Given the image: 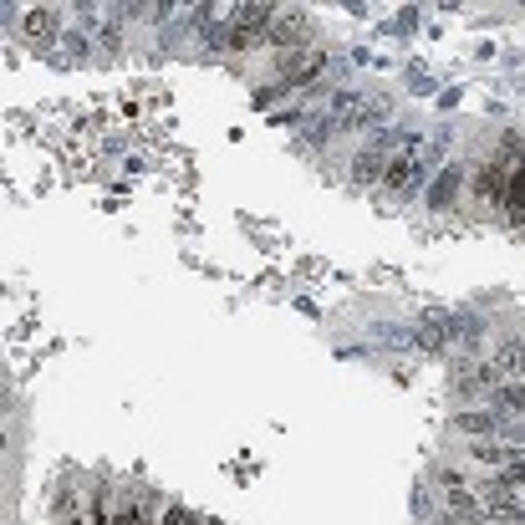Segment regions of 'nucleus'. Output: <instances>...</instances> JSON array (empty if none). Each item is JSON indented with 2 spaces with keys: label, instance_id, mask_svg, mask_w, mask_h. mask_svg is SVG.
<instances>
[{
  "label": "nucleus",
  "instance_id": "obj_1",
  "mask_svg": "<svg viewBox=\"0 0 525 525\" xmlns=\"http://www.w3.org/2000/svg\"><path fill=\"white\" fill-rule=\"evenodd\" d=\"M510 163H485V169H475V194H479V205H505V189H510Z\"/></svg>",
  "mask_w": 525,
  "mask_h": 525
},
{
  "label": "nucleus",
  "instance_id": "obj_2",
  "mask_svg": "<svg viewBox=\"0 0 525 525\" xmlns=\"http://www.w3.org/2000/svg\"><path fill=\"white\" fill-rule=\"evenodd\" d=\"M57 31H62V16H57L51 5H31V11L21 16V36H26V41H51Z\"/></svg>",
  "mask_w": 525,
  "mask_h": 525
},
{
  "label": "nucleus",
  "instance_id": "obj_3",
  "mask_svg": "<svg viewBox=\"0 0 525 525\" xmlns=\"http://www.w3.org/2000/svg\"><path fill=\"white\" fill-rule=\"evenodd\" d=\"M459 184H464V169H459V163H449L444 174L433 179V189H429V209H449V205H454V194H459Z\"/></svg>",
  "mask_w": 525,
  "mask_h": 525
},
{
  "label": "nucleus",
  "instance_id": "obj_4",
  "mask_svg": "<svg viewBox=\"0 0 525 525\" xmlns=\"http://www.w3.org/2000/svg\"><path fill=\"white\" fill-rule=\"evenodd\" d=\"M414 174H418V159H414V153H403L398 163H388V179H382V184H388L393 194H403L408 184H414Z\"/></svg>",
  "mask_w": 525,
  "mask_h": 525
},
{
  "label": "nucleus",
  "instance_id": "obj_5",
  "mask_svg": "<svg viewBox=\"0 0 525 525\" xmlns=\"http://www.w3.org/2000/svg\"><path fill=\"white\" fill-rule=\"evenodd\" d=\"M439 479H444V494H449V505L469 515V510H475V500H469V485H464V479L454 475V469H444V475H439Z\"/></svg>",
  "mask_w": 525,
  "mask_h": 525
},
{
  "label": "nucleus",
  "instance_id": "obj_6",
  "mask_svg": "<svg viewBox=\"0 0 525 525\" xmlns=\"http://www.w3.org/2000/svg\"><path fill=\"white\" fill-rule=\"evenodd\" d=\"M500 367L505 372H525V342H505L500 347Z\"/></svg>",
  "mask_w": 525,
  "mask_h": 525
},
{
  "label": "nucleus",
  "instance_id": "obj_7",
  "mask_svg": "<svg viewBox=\"0 0 525 525\" xmlns=\"http://www.w3.org/2000/svg\"><path fill=\"white\" fill-rule=\"evenodd\" d=\"M490 429H494L490 414H459V433H475V439H485Z\"/></svg>",
  "mask_w": 525,
  "mask_h": 525
},
{
  "label": "nucleus",
  "instance_id": "obj_8",
  "mask_svg": "<svg viewBox=\"0 0 525 525\" xmlns=\"http://www.w3.org/2000/svg\"><path fill=\"white\" fill-rule=\"evenodd\" d=\"M112 525H153V521H148V510L138 505V500H127V505L112 515Z\"/></svg>",
  "mask_w": 525,
  "mask_h": 525
},
{
  "label": "nucleus",
  "instance_id": "obj_9",
  "mask_svg": "<svg viewBox=\"0 0 525 525\" xmlns=\"http://www.w3.org/2000/svg\"><path fill=\"white\" fill-rule=\"evenodd\" d=\"M475 459H479V464H510L515 454H505V449H494L490 439H475Z\"/></svg>",
  "mask_w": 525,
  "mask_h": 525
},
{
  "label": "nucleus",
  "instance_id": "obj_10",
  "mask_svg": "<svg viewBox=\"0 0 525 525\" xmlns=\"http://www.w3.org/2000/svg\"><path fill=\"white\" fill-rule=\"evenodd\" d=\"M87 525H112L108 500H102V494H92V500H87Z\"/></svg>",
  "mask_w": 525,
  "mask_h": 525
},
{
  "label": "nucleus",
  "instance_id": "obj_11",
  "mask_svg": "<svg viewBox=\"0 0 525 525\" xmlns=\"http://www.w3.org/2000/svg\"><path fill=\"white\" fill-rule=\"evenodd\" d=\"M500 403H505V408H525V388L521 382H505V388H500Z\"/></svg>",
  "mask_w": 525,
  "mask_h": 525
},
{
  "label": "nucleus",
  "instance_id": "obj_12",
  "mask_svg": "<svg viewBox=\"0 0 525 525\" xmlns=\"http://www.w3.org/2000/svg\"><path fill=\"white\" fill-rule=\"evenodd\" d=\"M62 525H87V521H77V515H72V521H62Z\"/></svg>",
  "mask_w": 525,
  "mask_h": 525
},
{
  "label": "nucleus",
  "instance_id": "obj_13",
  "mask_svg": "<svg viewBox=\"0 0 525 525\" xmlns=\"http://www.w3.org/2000/svg\"><path fill=\"white\" fill-rule=\"evenodd\" d=\"M521 378H525V372H521Z\"/></svg>",
  "mask_w": 525,
  "mask_h": 525
}]
</instances>
